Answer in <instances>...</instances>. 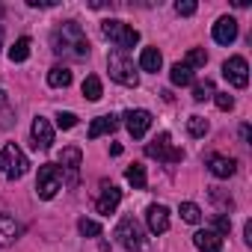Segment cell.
Returning <instances> with one entry per match:
<instances>
[{"mask_svg": "<svg viewBox=\"0 0 252 252\" xmlns=\"http://www.w3.org/2000/svg\"><path fill=\"white\" fill-rule=\"evenodd\" d=\"M243 240L252 246V222H249V220H246V225H243Z\"/></svg>", "mask_w": 252, "mask_h": 252, "instance_id": "cell-35", "label": "cell"}, {"mask_svg": "<svg viewBox=\"0 0 252 252\" xmlns=\"http://www.w3.org/2000/svg\"><path fill=\"white\" fill-rule=\"evenodd\" d=\"M27 6H33V9H51L57 3H54V0H27Z\"/></svg>", "mask_w": 252, "mask_h": 252, "instance_id": "cell-34", "label": "cell"}, {"mask_svg": "<svg viewBox=\"0 0 252 252\" xmlns=\"http://www.w3.org/2000/svg\"><path fill=\"white\" fill-rule=\"evenodd\" d=\"M51 51L63 60H86L89 57V39L77 21H63L51 30Z\"/></svg>", "mask_w": 252, "mask_h": 252, "instance_id": "cell-1", "label": "cell"}, {"mask_svg": "<svg viewBox=\"0 0 252 252\" xmlns=\"http://www.w3.org/2000/svg\"><path fill=\"white\" fill-rule=\"evenodd\" d=\"M234 39H237V21H234L231 15H222V18H217V24H214V42L228 48Z\"/></svg>", "mask_w": 252, "mask_h": 252, "instance_id": "cell-15", "label": "cell"}, {"mask_svg": "<svg viewBox=\"0 0 252 252\" xmlns=\"http://www.w3.org/2000/svg\"><path fill=\"white\" fill-rule=\"evenodd\" d=\"M107 71H110V77L116 80V83H122V86H137L140 83V74H137V65H134V60L128 57V51H110L107 54Z\"/></svg>", "mask_w": 252, "mask_h": 252, "instance_id": "cell-2", "label": "cell"}, {"mask_svg": "<svg viewBox=\"0 0 252 252\" xmlns=\"http://www.w3.org/2000/svg\"><path fill=\"white\" fill-rule=\"evenodd\" d=\"M119 202H122V190L113 181H101V196L95 199V211L104 214V217H110V214H116Z\"/></svg>", "mask_w": 252, "mask_h": 252, "instance_id": "cell-11", "label": "cell"}, {"mask_svg": "<svg viewBox=\"0 0 252 252\" xmlns=\"http://www.w3.org/2000/svg\"><path fill=\"white\" fill-rule=\"evenodd\" d=\"M222 77H225L234 89H243V86L249 83V65H246V60H243V57H228V60L222 63Z\"/></svg>", "mask_w": 252, "mask_h": 252, "instance_id": "cell-9", "label": "cell"}, {"mask_svg": "<svg viewBox=\"0 0 252 252\" xmlns=\"http://www.w3.org/2000/svg\"><path fill=\"white\" fill-rule=\"evenodd\" d=\"M60 172H63V184L65 187H77L80 184V166H83V152L77 149V146H65L63 152H60Z\"/></svg>", "mask_w": 252, "mask_h": 252, "instance_id": "cell-6", "label": "cell"}, {"mask_svg": "<svg viewBox=\"0 0 252 252\" xmlns=\"http://www.w3.org/2000/svg\"><path fill=\"white\" fill-rule=\"evenodd\" d=\"M214 104H217L220 110H225V113L234 110V98H231L228 92H214Z\"/></svg>", "mask_w": 252, "mask_h": 252, "instance_id": "cell-31", "label": "cell"}, {"mask_svg": "<svg viewBox=\"0 0 252 252\" xmlns=\"http://www.w3.org/2000/svg\"><path fill=\"white\" fill-rule=\"evenodd\" d=\"M83 95H86V101H101L104 89H101V80H98V74H89V77L83 80Z\"/></svg>", "mask_w": 252, "mask_h": 252, "instance_id": "cell-25", "label": "cell"}, {"mask_svg": "<svg viewBox=\"0 0 252 252\" xmlns=\"http://www.w3.org/2000/svg\"><path fill=\"white\" fill-rule=\"evenodd\" d=\"M101 33H104L119 51H128V48H134V45L140 42V30H134L131 24H125V21H119V18H107V21L101 24Z\"/></svg>", "mask_w": 252, "mask_h": 252, "instance_id": "cell-5", "label": "cell"}, {"mask_svg": "<svg viewBox=\"0 0 252 252\" xmlns=\"http://www.w3.org/2000/svg\"><path fill=\"white\" fill-rule=\"evenodd\" d=\"M18 237H21V225H18V220H15L9 211H0V243L9 246V243L18 240Z\"/></svg>", "mask_w": 252, "mask_h": 252, "instance_id": "cell-16", "label": "cell"}, {"mask_svg": "<svg viewBox=\"0 0 252 252\" xmlns=\"http://www.w3.org/2000/svg\"><path fill=\"white\" fill-rule=\"evenodd\" d=\"M181 220L190 222V225L202 222V208H199L196 202H181Z\"/></svg>", "mask_w": 252, "mask_h": 252, "instance_id": "cell-27", "label": "cell"}, {"mask_svg": "<svg viewBox=\"0 0 252 252\" xmlns=\"http://www.w3.org/2000/svg\"><path fill=\"white\" fill-rule=\"evenodd\" d=\"M30 137H33V149L48 152V149L54 146V125H51L45 116H36V119H33V128H30Z\"/></svg>", "mask_w": 252, "mask_h": 252, "instance_id": "cell-12", "label": "cell"}, {"mask_svg": "<svg viewBox=\"0 0 252 252\" xmlns=\"http://www.w3.org/2000/svg\"><path fill=\"white\" fill-rule=\"evenodd\" d=\"M74 125H77V116H74V113H68V110H60V113H57V128L71 131Z\"/></svg>", "mask_w": 252, "mask_h": 252, "instance_id": "cell-30", "label": "cell"}, {"mask_svg": "<svg viewBox=\"0 0 252 252\" xmlns=\"http://www.w3.org/2000/svg\"><path fill=\"white\" fill-rule=\"evenodd\" d=\"M208 131H211V125H208V119H205V116H190V119H187V134H190V137L202 140Z\"/></svg>", "mask_w": 252, "mask_h": 252, "instance_id": "cell-23", "label": "cell"}, {"mask_svg": "<svg viewBox=\"0 0 252 252\" xmlns=\"http://www.w3.org/2000/svg\"><path fill=\"white\" fill-rule=\"evenodd\" d=\"M48 86H54V89L71 86V71H68L65 65H54V68L48 71Z\"/></svg>", "mask_w": 252, "mask_h": 252, "instance_id": "cell-20", "label": "cell"}, {"mask_svg": "<svg viewBox=\"0 0 252 252\" xmlns=\"http://www.w3.org/2000/svg\"><path fill=\"white\" fill-rule=\"evenodd\" d=\"M113 237L119 240L122 249H128V252H143L146 249V231H143V225L134 217H122L116 231H113Z\"/></svg>", "mask_w": 252, "mask_h": 252, "instance_id": "cell-3", "label": "cell"}, {"mask_svg": "<svg viewBox=\"0 0 252 252\" xmlns=\"http://www.w3.org/2000/svg\"><path fill=\"white\" fill-rule=\"evenodd\" d=\"M63 190V172L57 163H42L39 166V178H36V196L39 199H54Z\"/></svg>", "mask_w": 252, "mask_h": 252, "instance_id": "cell-7", "label": "cell"}, {"mask_svg": "<svg viewBox=\"0 0 252 252\" xmlns=\"http://www.w3.org/2000/svg\"><path fill=\"white\" fill-rule=\"evenodd\" d=\"M116 128H119V119H116L113 113H107V116H95L92 125H89V140H98V137H104V134H113Z\"/></svg>", "mask_w": 252, "mask_h": 252, "instance_id": "cell-18", "label": "cell"}, {"mask_svg": "<svg viewBox=\"0 0 252 252\" xmlns=\"http://www.w3.org/2000/svg\"><path fill=\"white\" fill-rule=\"evenodd\" d=\"M152 122H155V116L149 110H128V113H125V128H128V134L134 140H143L149 134Z\"/></svg>", "mask_w": 252, "mask_h": 252, "instance_id": "cell-10", "label": "cell"}, {"mask_svg": "<svg viewBox=\"0 0 252 252\" xmlns=\"http://www.w3.org/2000/svg\"><path fill=\"white\" fill-rule=\"evenodd\" d=\"M205 166L211 169L214 178H231L237 172V160L234 158H225V155H217V152H211L205 158Z\"/></svg>", "mask_w": 252, "mask_h": 252, "instance_id": "cell-14", "label": "cell"}, {"mask_svg": "<svg viewBox=\"0 0 252 252\" xmlns=\"http://www.w3.org/2000/svg\"><path fill=\"white\" fill-rule=\"evenodd\" d=\"M193 243L202 249V252H222V237L214 231V228H202L193 234Z\"/></svg>", "mask_w": 252, "mask_h": 252, "instance_id": "cell-17", "label": "cell"}, {"mask_svg": "<svg viewBox=\"0 0 252 252\" xmlns=\"http://www.w3.org/2000/svg\"><path fill=\"white\" fill-rule=\"evenodd\" d=\"M125 178H128V184L134 187V190H146V166L143 163H131L128 169H125Z\"/></svg>", "mask_w": 252, "mask_h": 252, "instance_id": "cell-21", "label": "cell"}, {"mask_svg": "<svg viewBox=\"0 0 252 252\" xmlns=\"http://www.w3.org/2000/svg\"><path fill=\"white\" fill-rule=\"evenodd\" d=\"M205 63H208L205 48H190L187 57H184V65H187V68H205Z\"/></svg>", "mask_w": 252, "mask_h": 252, "instance_id": "cell-26", "label": "cell"}, {"mask_svg": "<svg viewBox=\"0 0 252 252\" xmlns=\"http://www.w3.org/2000/svg\"><path fill=\"white\" fill-rule=\"evenodd\" d=\"M169 80H172L175 86H190V83H193V68H187L184 63H175L172 71H169Z\"/></svg>", "mask_w": 252, "mask_h": 252, "instance_id": "cell-22", "label": "cell"}, {"mask_svg": "<svg viewBox=\"0 0 252 252\" xmlns=\"http://www.w3.org/2000/svg\"><path fill=\"white\" fill-rule=\"evenodd\" d=\"M240 140L249 143V125H240Z\"/></svg>", "mask_w": 252, "mask_h": 252, "instance_id": "cell-36", "label": "cell"}, {"mask_svg": "<svg viewBox=\"0 0 252 252\" xmlns=\"http://www.w3.org/2000/svg\"><path fill=\"white\" fill-rule=\"evenodd\" d=\"M146 225L152 234H166L169 231V208L166 205H149L146 208Z\"/></svg>", "mask_w": 252, "mask_h": 252, "instance_id": "cell-13", "label": "cell"}, {"mask_svg": "<svg viewBox=\"0 0 252 252\" xmlns=\"http://www.w3.org/2000/svg\"><path fill=\"white\" fill-rule=\"evenodd\" d=\"M214 92H217V89H214V83L205 77L202 83H196V86H193V101H199V104H202V101H211V98H214Z\"/></svg>", "mask_w": 252, "mask_h": 252, "instance_id": "cell-28", "label": "cell"}, {"mask_svg": "<svg viewBox=\"0 0 252 252\" xmlns=\"http://www.w3.org/2000/svg\"><path fill=\"white\" fill-rule=\"evenodd\" d=\"M175 12L184 15V18H190V15H196V3H193V0H178V3H175Z\"/></svg>", "mask_w": 252, "mask_h": 252, "instance_id": "cell-33", "label": "cell"}, {"mask_svg": "<svg viewBox=\"0 0 252 252\" xmlns=\"http://www.w3.org/2000/svg\"><path fill=\"white\" fill-rule=\"evenodd\" d=\"M146 155H149V158H155V160H160V163H169V166L184 160V152L172 146V137H169L166 131H163V134H158V137L146 146Z\"/></svg>", "mask_w": 252, "mask_h": 252, "instance_id": "cell-8", "label": "cell"}, {"mask_svg": "<svg viewBox=\"0 0 252 252\" xmlns=\"http://www.w3.org/2000/svg\"><path fill=\"white\" fill-rule=\"evenodd\" d=\"M0 18H3V6H0Z\"/></svg>", "mask_w": 252, "mask_h": 252, "instance_id": "cell-39", "label": "cell"}, {"mask_svg": "<svg viewBox=\"0 0 252 252\" xmlns=\"http://www.w3.org/2000/svg\"><path fill=\"white\" fill-rule=\"evenodd\" d=\"M0 48H3V27H0Z\"/></svg>", "mask_w": 252, "mask_h": 252, "instance_id": "cell-38", "label": "cell"}, {"mask_svg": "<svg viewBox=\"0 0 252 252\" xmlns=\"http://www.w3.org/2000/svg\"><path fill=\"white\" fill-rule=\"evenodd\" d=\"M77 231H80L83 237H98V234H101V222L80 217V220H77Z\"/></svg>", "mask_w": 252, "mask_h": 252, "instance_id": "cell-29", "label": "cell"}, {"mask_svg": "<svg viewBox=\"0 0 252 252\" xmlns=\"http://www.w3.org/2000/svg\"><path fill=\"white\" fill-rule=\"evenodd\" d=\"M160 65H163L160 51H158V48H143V54H140V68H143V71L158 74V71H160Z\"/></svg>", "mask_w": 252, "mask_h": 252, "instance_id": "cell-19", "label": "cell"}, {"mask_svg": "<svg viewBox=\"0 0 252 252\" xmlns=\"http://www.w3.org/2000/svg\"><path fill=\"white\" fill-rule=\"evenodd\" d=\"M27 169H30V163H27V155L15 146V143H6L3 149H0V172H3L9 181H18V178H24L27 175Z\"/></svg>", "mask_w": 252, "mask_h": 252, "instance_id": "cell-4", "label": "cell"}, {"mask_svg": "<svg viewBox=\"0 0 252 252\" xmlns=\"http://www.w3.org/2000/svg\"><path fill=\"white\" fill-rule=\"evenodd\" d=\"M27 57H30V39L21 36V39H15V45L9 48V60H12V63H24Z\"/></svg>", "mask_w": 252, "mask_h": 252, "instance_id": "cell-24", "label": "cell"}, {"mask_svg": "<svg viewBox=\"0 0 252 252\" xmlns=\"http://www.w3.org/2000/svg\"><path fill=\"white\" fill-rule=\"evenodd\" d=\"M214 231H217V234H220V237H225V234H228V231H231V220H228V217H225V214H220V217H217V220H214Z\"/></svg>", "mask_w": 252, "mask_h": 252, "instance_id": "cell-32", "label": "cell"}, {"mask_svg": "<svg viewBox=\"0 0 252 252\" xmlns=\"http://www.w3.org/2000/svg\"><path fill=\"white\" fill-rule=\"evenodd\" d=\"M6 107H9V98H6L3 89H0V110H6Z\"/></svg>", "mask_w": 252, "mask_h": 252, "instance_id": "cell-37", "label": "cell"}]
</instances>
